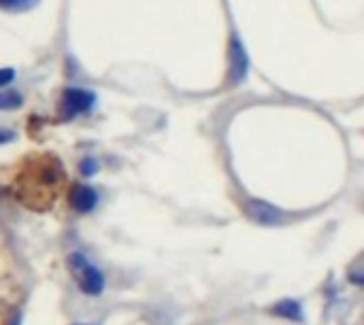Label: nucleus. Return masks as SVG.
<instances>
[{
    "instance_id": "obj_9",
    "label": "nucleus",
    "mask_w": 364,
    "mask_h": 325,
    "mask_svg": "<svg viewBox=\"0 0 364 325\" xmlns=\"http://www.w3.org/2000/svg\"><path fill=\"white\" fill-rule=\"evenodd\" d=\"M96 170H98V162H96V160H83V162H81V172H83V177L94 175Z\"/></svg>"
},
{
    "instance_id": "obj_4",
    "label": "nucleus",
    "mask_w": 364,
    "mask_h": 325,
    "mask_svg": "<svg viewBox=\"0 0 364 325\" xmlns=\"http://www.w3.org/2000/svg\"><path fill=\"white\" fill-rule=\"evenodd\" d=\"M96 102L94 92L90 89H79V87H68L64 92V111L68 115H79V113H87Z\"/></svg>"
},
{
    "instance_id": "obj_8",
    "label": "nucleus",
    "mask_w": 364,
    "mask_h": 325,
    "mask_svg": "<svg viewBox=\"0 0 364 325\" xmlns=\"http://www.w3.org/2000/svg\"><path fill=\"white\" fill-rule=\"evenodd\" d=\"M34 2L36 0H0V6L9 11H21V9H30Z\"/></svg>"
},
{
    "instance_id": "obj_10",
    "label": "nucleus",
    "mask_w": 364,
    "mask_h": 325,
    "mask_svg": "<svg viewBox=\"0 0 364 325\" xmlns=\"http://www.w3.org/2000/svg\"><path fill=\"white\" fill-rule=\"evenodd\" d=\"M15 79V70L13 68H0V87L9 85Z\"/></svg>"
},
{
    "instance_id": "obj_11",
    "label": "nucleus",
    "mask_w": 364,
    "mask_h": 325,
    "mask_svg": "<svg viewBox=\"0 0 364 325\" xmlns=\"http://www.w3.org/2000/svg\"><path fill=\"white\" fill-rule=\"evenodd\" d=\"M11 138H13V132H9V130H0V145L9 143Z\"/></svg>"
},
{
    "instance_id": "obj_3",
    "label": "nucleus",
    "mask_w": 364,
    "mask_h": 325,
    "mask_svg": "<svg viewBox=\"0 0 364 325\" xmlns=\"http://www.w3.org/2000/svg\"><path fill=\"white\" fill-rule=\"evenodd\" d=\"M245 211L252 219H256L262 226H277L286 219L284 211H279L277 206H273L271 202H264V200H247Z\"/></svg>"
},
{
    "instance_id": "obj_1",
    "label": "nucleus",
    "mask_w": 364,
    "mask_h": 325,
    "mask_svg": "<svg viewBox=\"0 0 364 325\" xmlns=\"http://www.w3.org/2000/svg\"><path fill=\"white\" fill-rule=\"evenodd\" d=\"M70 266L79 270V285H81V290H83L85 294L98 296V294L102 292V287H105V277H102V272H100L96 266L87 264V260H85L83 255H79V253L70 255Z\"/></svg>"
},
{
    "instance_id": "obj_12",
    "label": "nucleus",
    "mask_w": 364,
    "mask_h": 325,
    "mask_svg": "<svg viewBox=\"0 0 364 325\" xmlns=\"http://www.w3.org/2000/svg\"><path fill=\"white\" fill-rule=\"evenodd\" d=\"M79 325H87V324H79Z\"/></svg>"
},
{
    "instance_id": "obj_5",
    "label": "nucleus",
    "mask_w": 364,
    "mask_h": 325,
    "mask_svg": "<svg viewBox=\"0 0 364 325\" xmlns=\"http://www.w3.org/2000/svg\"><path fill=\"white\" fill-rule=\"evenodd\" d=\"M70 204H73V209L79 211V213H90V211H94L96 204H98V194H96L92 187H87V185H77V187H73Z\"/></svg>"
},
{
    "instance_id": "obj_7",
    "label": "nucleus",
    "mask_w": 364,
    "mask_h": 325,
    "mask_svg": "<svg viewBox=\"0 0 364 325\" xmlns=\"http://www.w3.org/2000/svg\"><path fill=\"white\" fill-rule=\"evenodd\" d=\"M301 313H303L301 307H299L296 302H292V300H286V302H282V304L275 309V315L288 317V319H301V317H303Z\"/></svg>"
},
{
    "instance_id": "obj_2",
    "label": "nucleus",
    "mask_w": 364,
    "mask_h": 325,
    "mask_svg": "<svg viewBox=\"0 0 364 325\" xmlns=\"http://www.w3.org/2000/svg\"><path fill=\"white\" fill-rule=\"evenodd\" d=\"M228 57H230V81L232 83H241L247 77L250 70V57H247V49L241 43V38L235 34L230 38V47H228Z\"/></svg>"
},
{
    "instance_id": "obj_6",
    "label": "nucleus",
    "mask_w": 364,
    "mask_h": 325,
    "mask_svg": "<svg viewBox=\"0 0 364 325\" xmlns=\"http://www.w3.org/2000/svg\"><path fill=\"white\" fill-rule=\"evenodd\" d=\"M21 96L15 92V89H6V92H0V111H13L17 106H21Z\"/></svg>"
}]
</instances>
